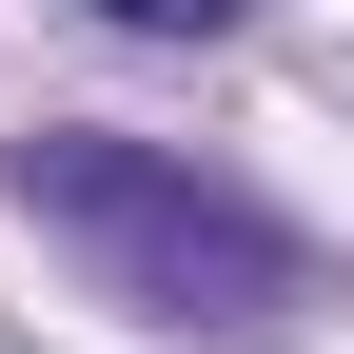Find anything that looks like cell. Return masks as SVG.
Here are the masks:
<instances>
[{
    "instance_id": "cell-1",
    "label": "cell",
    "mask_w": 354,
    "mask_h": 354,
    "mask_svg": "<svg viewBox=\"0 0 354 354\" xmlns=\"http://www.w3.org/2000/svg\"><path fill=\"white\" fill-rule=\"evenodd\" d=\"M20 216L79 236L99 295H138L177 335H276V295H295V236L256 197H216V177H177L158 138H39L20 158Z\"/></svg>"
},
{
    "instance_id": "cell-2",
    "label": "cell",
    "mask_w": 354,
    "mask_h": 354,
    "mask_svg": "<svg viewBox=\"0 0 354 354\" xmlns=\"http://www.w3.org/2000/svg\"><path fill=\"white\" fill-rule=\"evenodd\" d=\"M99 20H138V39H216L236 0H99Z\"/></svg>"
}]
</instances>
